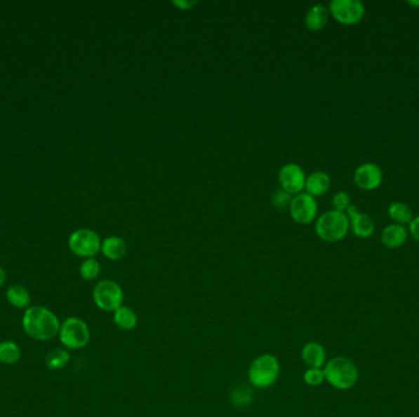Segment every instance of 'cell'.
I'll return each instance as SVG.
<instances>
[{
	"label": "cell",
	"mask_w": 419,
	"mask_h": 417,
	"mask_svg": "<svg viewBox=\"0 0 419 417\" xmlns=\"http://www.w3.org/2000/svg\"><path fill=\"white\" fill-rule=\"evenodd\" d=\"M22 328L25 333L34 341H52L59 336L60 322L47 307L32 306L25 311Z\"/></svg>",
	"instance_id": "cell-1"
},
{
	"label": "cell",
	"mask_w": 419,
	"mask_h": 417,
	"mask_svg": "<svg viewBox=\"0 0 419 417\" xmlns=\"http://www.w3.org/2000/svg\"><path fill=\"white\" fill-rule=\"evenodd\" d=\"M325 379L336 389L347 390L358 381L356 364L347 357H333L324 367Z\"/></svg>",
	"instance_id": "cell-2"
},
{
	"label": "cell",
	"mask_w": 419,
	"mask_h": 417,
	"mask_svg": "<svg viewBox=\"0 0 419 417\" xmlns=\"http://www.w3.org/2000/svg\"><path fill=\"white\" fill-rule=\"evenodd\" d=\"M279 359L272 354H262L251 362L248 369V378L255 388H269L279 378Z\"/></svg>",
	"instance_id": "cell-3"
},
{
	"label": "cell",
	"mask_w": 419,
	"mask_h": 417,
	"mask_svg": "<svg viewBox=\"0 0 419 417\" xmlns=\"http://www.w3.org/2000/svg\"><path fill=\"white\" fill-rule=\"evenodd\" d=\"M350 231L347 214L342 212L328 211L319 217L315 223V233L326 242H338L345 239Z\"/></svg>",
	"instance_id": "cell-4"
},
{
	"label": "cell",
	"mask_w": 419,
	"mask_h": 417,
	"mask_svg": "<svg viewBox=\"0 0 419 417\" xmlns=\"http://www.w3.org/2000/svg\"><path fill=\"white\" fill-rule=\"evenodd\" d=\"M59 339L70 350H79L90 343L91 331L85 321L77 317H69L60 324Z\"/></svg>",
	"instance_id": "cell-5"
},
{
	"label": "cell",
	"mask_w": 419,
	"mask_h": 417,
	"mask_svg": "<svg viewBox=\"0 0 419 417\" xmlns=\"http://www.w3.org/2000/svg\"><path fill=\"white\" fill-rule=\"evenodd\" d=\"M92 296L96 306L106 312L117 311L124 301V292L121 285L109 279L100 280L93 288Z\"/></svg>",
	"instance_id": "cell-6"
},
{
	"label": "cell",
	"mask_w": 419,
	"mask_h": 417,
	"mask_svg": "<svg viewBox=\"0 0 419 417\" xmlns=\"http://www.w3.org/2000/svg\"><path fill=\"white\" fill-rule=\"evenodd\" d=\"M101 239L91 229H79L69 238V247L74 254L84 259H93L101 251Z\"/></svg>",
	"instance_id": "cell-7"
},
{
	"label": "cell",
	"mask_w": 419,
	"mask_h": 417,
	"mask_svg": "<svg viewBox=\"0 0 419 417\" xmlns=\"http://www.w3.org/2000/svg\"><path fill=\"white\" fill-rule=\"evenodd\" d=\"M328 11L333 19L342 25H356L361 22L366 14V6L359 0H333Z\"/></svg>",
	"instance_id": "cell-8"
},
{
	"label": "cell",
	"mask_w": 419,
	"mask_h": 417,
	"mask_svg": "<svg viewBox=\"0 0 419 417\" xmlns=\"http://www.w3.org/2000/svg\"><path fill=\"white\" fill-rule=\"evenodd\" d=\"M289 213L298 224H310L318 214V202L309 193H298L289 205Z\"/></svg>",
	"instance_id": "cell-9"
},
{
	"label": "cell",
	"mask_w": 419,
	"mask_h": 417,
	"mask_svg": "<svg viewBox=\"0 0 419 417\" xmlns=\"http://www.w3.org/2000/svg\"><path fill=\"white\" fill-rule=\"evenodd\" d=\"M279 182L282 190L291 195H298L305 187L307 175L298 164H284V167L279 169Z\"/></svg>",
	"instance_id": "cell-10"
},
{
	"label": "cell",
	"mask_w": 419,
	"mask_h": 417,
	"mask_svg": "<svg viewBox=\"0 0 419 417\" xmlns=\"http://www.w3.org/2000/svg\"><path fill=\"white\" fill-rule=\"evenodd\" d=\"M354 182L361 190H375L383 182V170L375 163L368 162L361 164L354 172Z\"/></svg>",
	"instance_id": "cell-11"
},
{
	"label": "cell",
	"mask_w": 419,
	"mask_h": 417,
	"mask_svg": "<svg viewBox=\"0 0 419 417\" xmlns=\"http://www.w3.org/2000/svg\"><path fill=\"white\" fill-rule=\"evenodd\" d=\"M348 221L352 231L359 239H368L375 231V223L366 213L359 212L356 207L351 206L347 211Z\"/></svg>",
	"instance_id": "cell-12"
},
{
	"label": "cell",
	"mask_w": 419,
	"mask_h": 417,
	"mask_svg": "<svg viewBox=\"0 0 419 417\" xmlns=\"http://www.w3.org/2000/svg\"><path fill=\"white\" fill-rule=\"evenodd\" d=\"M302 359L309 369H321L326 362V351L320 343L310 341L304 346Z\"/></svg>",
	"instance_id": "cell-13"
},
{
	"label": "cell",
	"mask_w": 419,
	"mask_h": 417,
	"mask_svg": "<svg viewBox=\"0 0 419 417\" xmlns=\"http://www.w3.org/2000/svg\"><path fill=\"white\" fill-rule=\"evenodd\" d=\"M408 238V231L400 224H390L385 226L381 233V242L389 249H397L405 244Z\"/></svg>",
	"instance_id": "cell-14"
},
{
	"label": "cell",
	"mask_w": 419,
	"mask_h": 417,
	"mask_svg": "<svg viewBox=\"0 0 419 417\" xmlns=\"http://www.w3.org/2000/svg\"><path fill=\"white\" fill-rule=\"evenodd\" d=\"M328 16H330V11L328 6L324 4H315L308 10L304 22L308 29L317 32V31H321L326 26Z\"/></svg>",
	"instance_id": "cell-15"
},
{
	"label": "cell",
	"mask_w": 419,
	"mask_h": 417,
	"mask_svg": "<svg viewBox=\"0 0 419 417\" xmlns=\"http://www.w3.org/2000/svg\"><path fill=\"white\" fill-rule=\"evenodd\" d=\"M331 186V178L325 172H315L312 173L307 178L305 182V190L310 196H323L324 193L328 191Z\"/></svg>",
	"instance_id": "cell-16"
},
{
	"label": "cell",
	"mask_w": 419,
	"mask_h": 417,
	"mask_svg": "<svg viewBox=\"0 0 419 417\" xmlns=\"http://www.w3.org/2000/svg\"><path fill=\"white\" fill-rule=\"evenodd\" d=\"M101 251L107 259H111V261H118L126 256L128 246H126V241L119 236H109L103 240Z\"/></svg>",
	"instance_id": "cell-17"
},
{
	"label": "cell",
	"mask_w": 419,
	"mask_h": 417,
	"mask_svg": "<svg viewBox=\"0 0 419 417\" xmlns=\"http://www.w3.org/2000/svg\"><path fill=\"white\" fill-rule=\"evenodd\" d=\"M113 321L121 331H133L138 326L139 318L131 307L123 305L117 311L113 312Z\"/></svg>",
	"instance_id": "cell-18"
},
{
	"label": "cell",
	"mask_w": 419,
	"mask_h": 417,
	"mask_svg": "<svg viewBox=\"0 0 419 417\" xmlns=\"http://www.w3.org/2000/svg\"><path fill=\"white\" fill-rule=\"evenodd\" d=\"M387 213H389L391 219L395 221V224H400V226L410 224L411 221L413 219L412 210L404 202L391 203L389 210H387Z\"/></svg>",
	"instance_id": "cell-19"
},
{
	"label": "cell",
	"mask_w": 419,
	"mask_h": 417,
	"mask_svg": "<svg viewBox=\"0 0 419 417\" xmlns=\"http://www.w3.org/2000/svg\"><path fill=\"white\" fill-rule=\"evenodd\" d=\"M6 300L16 308H26L31 302L29 290L22 285H13L6 292Z\"/></svg>",
	"instance_id": "cell-20"
},
{
	"label": "cell",
	"mask_w": 419,
	"mask_h": 417,
	"mask_svg": "<svg viewBox=\"0 0 419 417\" xmlns=\"http://www.w3.org/2000/svg\"><path fill=\"white\" fill-rule=\"evenodd\" d=\"M21 357L19 346L14 341H1L0 343V362L5 364H14Z\"/></svg>",
	"instance_id": "cell-21"
},
{
	"label": "cell",
	"mask_w": 419,
	"mask_h": 417,
	"mask_svg": "<svg viewBox=\"0 0 419 417\" xmlns=\"http://www.w3.org/2000/svg\"><path fill=\"white\" fill-rule=\"evenodd\" d=\"M70 355L68 350L65 349H55L51 351L47 357H46V364L49 369H62L69 364Z\"/></svg>",
	"instance_id": "cell-22"
},
{
	"label": "cell",
	"mask_w": 419,
	"mask_h": 417,
	"mask_svg": "<svg viewBox=\"0 0 419 417\" xmlns=\"http://www.w3.org/2000/svg\"><path fill=\"white\" fill-rule=\"evenodd\" d=\"M101 273V266L95 259H86L80 266V275L85 280H95Z\"/></svg>",
	"instance_id": "cell-23"
},
{
	"label": "cell",
	"mask_w": 419,
	"mask_h": 417,
	"mask_svg": "<svg viewBox=\"0 0 419 417\" xmlns=\"http://www.w3.org/2000/svg\"><path fill=\"white\" fill-rule=\"evenodd\" d=\"M303 379L305 383L310 387H318L325 381V374L324 369H308L303 374Z\"/></svg>",
	"instance_id": "cell-24"
},
{
	"label": "cell",
	"mask_w": 419,
	"mask_h": 417,
	"mask_svg": "<svg viewBox=\"0 0 419 417\" xmlns=\"http://www.w3.org/2000/svg\"><path fill=\"white\" fill-rule=\"evenodd\" d=\"M333 206L335 211L345 213L352 206L351 197H350V195L346 191L336 192L333 197Z\"/></svg>",
	"instance_id": "cell-25"
},
{
	"label": "cell",
	"mask_w": 419,
	"mask_h": 417,
	"mask_svg": "<svg viewBox=\"0 0 419 417\" xmlns=\"http://www.w3.org/2000/svg\"><path fill=\"white\" fill-rule=\"evenodd\" d=\"M293 200V196L284 190H276L272 195V205L277 208V210H286L287 207L289 208L291 202Z\"/></svg>",
	"instance_id": "cell-26"
},
{
	"label": "cell",
	"mask_w": 419,
	"mask_h": 417,
	"mask_svg": "<svg viewBox=\"0 0 419 417\" xmlns=\"http://www.w3.org/2000/svg\"><path fill=\"white\" fill-rule=\"evenodd\" d=\"M408 229H410L412 238H415L417 241H419V216L413 217V219L408 224Z\"/></svg>",
	"instance_id": "cell-27"
},
{
	"label": "cell",
	"mask_w": 419,
	"mask_h": 417,
	"mask_svg": "<svg viewBox=\"0 0 419 417\" xmlns=\"http://www.w3.org/2000/svg\"><path fill=\"white\" fill-rule=\"evenodd\" d=\"M173 4L175 6H178L180 10H188L192 9L194 5L197 4V1H187V0H180V1H173Z\"/></svg>",
	"instance_id": "cell-28"
},
{
	"label": "cell",
	"mask_w": 419,
	"mask_h": 417,
	"mask_svg": "<svg viewBox=\"0 0 419 417\" xmlns=\"http://www.w3.org/2000/svg\"><path fill=\"white\" fill-rule=\"evenodd\" d=\"M6 280V274H5L4 269L0 268V287H3Z\"/></svg>",
	"instance_id": "cell-29"
},
{
	"label": "cell",
	"mask_w": 419,
	"mask_h": 417,
	"mask_svg": "<svg viewBox=\"0 0 419 417\" xmlns=\"http://www.w3.org/2000/svg\"><path fill=\"white\" fill-rule=\"evenodd\" d=\"M407 4L411 5V6H419V1H407Z\"/></svg>",
	"instance_id": "cell-30"
}]
</instances>
